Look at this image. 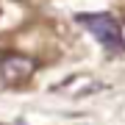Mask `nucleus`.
Returning <instances> with one entry per match:
<instances>
[{"mask_svg": "<svg viewBox=\"0 0 125 125\" xmlns=\"http://www.w3.org/2000/svg\"><path fill=\"white\" fill-rule=\"evenodd\" d=\"M78 22L89 31L94 39L100 42L106 50H111V53H122L125 50V36H122V25L117 22L111 14L106 11H94V14H78Z\"/></svg>", "mask_w": 125, "mask_h": 125, "instance_id": "1", "label": "nucleus"}, {"mask_svg": "<svg viewBox=\"0 0 125 125\" xmlns=\"http://www.w3.org/2000/svg\"><path fill=\"white\" fill-rule=\"evenodd\" d=\"M36 72V61L25 53H6L0 58V78L6 86H22Z\"/></svg>", "mask_w": 125, "mask_h": 125, "instance_id": "2", "label": "nucleus"}]
</instances>
